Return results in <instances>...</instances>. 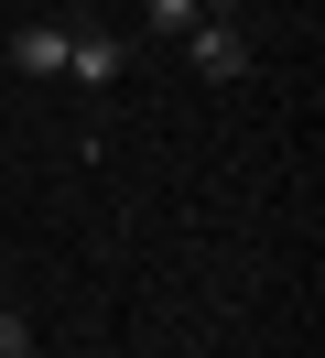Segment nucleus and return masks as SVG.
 <instances>
[{
    "label": "nucleus",
    "instance_id": "1",
    "mask_svg": "<svg viewBox=\"0 0 325 358\" xmlns=\"http://www.w3.org/2000/svg\"><path fill=\"white\" fill-rule=\"evenodd\" d=\"M185 55H195V76H217V87H228V76H250V33H238L228 11H206V22L185 33Z\"/></svg>",
    "mask_w": 325,
    "mask_h": 358
},
{
    "label": "nucleus",
    "instance_id": "2",
    "mask_svg": "<svg viewBox=\"0 0 325 358\" xmlns=\"http://www.w3.org/2000/svg\"><path fill=\"white\" fill-rule=\"evenodd\" d=\"M65 76L76 87H120V33L108 22H65Z\"/></svg>",
    "mask_w": 325,
    "mask_h": 358
},
{
    "label": "nucleus",
    "instance_id": "3",
    "mask_svg": "<svg viewBox=\"0 0 325 358\" xmlns=\"http://www.w3.org/2000/svg\"><path fill=\"white\" fill-rule=\"evenodd\" d=\"M11 66L22 76H65V22H22L11 33Z\"/></svg>",
    "mask_w": 325,
    "mask_h": 358
},
{
    "label": "nucleus",
    "instance_id": "4",
    "mask_svg": "<svg viewBox=\"0 0 325 358\" xmlns=\"http://www.w3.org/2000/svg\"><path fill=\"white\" fill-rule=\"evenodd\" d=\"M141 22H152V33H163V44H185V33H195V22H206V0H141Z\"/></svg>",
    "mask_w": 325,
    "mask_h": 358
},
{
    "label": "nucleus",
    "instance_id": "5",
    "mask_svg": "<svg viewBox=\"0 0 325 358\" xmlns=\"http://www.w3.org/2000/svg\"><path fill=\"white\" fill-rule=\"evenodd\" d=\"M0 358H33V326H22L11 304H0Z\"/></svg>",
    "mask_w": 325,
    "mask_h": 358
},
{
    "label": "nucleus",
    "instance_id": "6",
    "mask_svg": "<svg viewBox=\"0 0 325 358\" xmlns=\"http://www.w3.org/2000/svg\"><path fill=\"white\" fill-rule=\"evenodd\" d=\"M206 11H217V0H206Z\"/></svg>",
    "mask_w": 325,
    "mask_h": 358
}]
</instances>
